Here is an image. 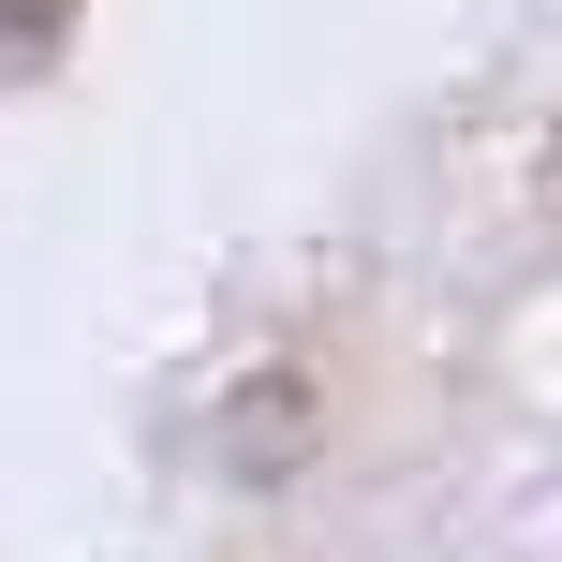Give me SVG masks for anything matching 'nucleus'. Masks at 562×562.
I'll return each instance as SVG.
<instances>
[{"label":"nucleus","instance_id":"1","mask_svg":"<svg viewBox=\"0 0 562 562\" xmlns=\"http://www.w3.org/2000/svg\"><path fill=\"white\" fill-rule=\"evenodd\" d=\"M59 30V0H0V45H45Z\"/></svg>","mask_w":562,"mask_h":562}]
</instances>
